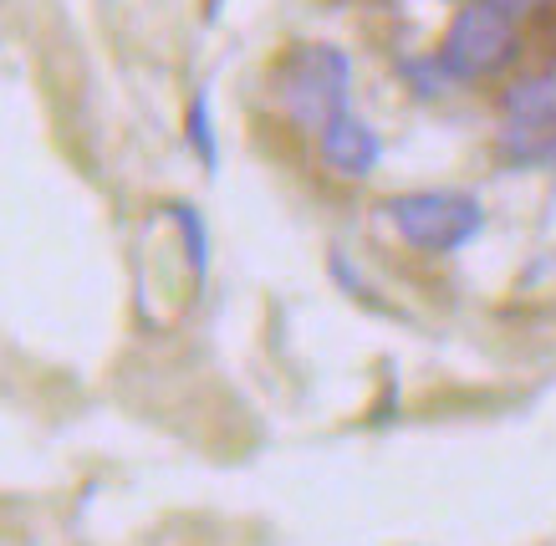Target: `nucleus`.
<instances>
[{
  "mask_svg": "<svg viewBox=\"0 0 556 546\" xmlns=\"http://www.w3.org/2000/svg\"><path fill=\"white\" fill-rule=\"evenodd\" d=\"M348 56L338 47H291L276 67V98L287 107V118L306 134H321L342 113L348 98Z\"/></svg>",
  "mask_w": 556,
  "mask_h": 546,
  "instance_id": "obj_1",
  "label": "nucleus"
},
{
  "mask_svg": "<svg viewBox=\"0 0 556 546\" xmlns=\"http://www.w3.org/2000/svg\"><path fill=\"white\" fill-rule=\"evenodd\" d=\"M521 52V36H516V21L506 11H495L485 0H470L450 31H444V47H439V67L444 77H459V82H480V77H495L506 72Z\"/></svg>",
  "mask_w": 556,
  "mask_h": 546,
  "instance_id": "obj_2",
  "label": "nucleus"
},
{
  "mask_svg": "<svg viewBox=\"0 0 556 546\" xmlns=\"http://www.w3.org/2000/svg\"><path fill=\"white\" fill-rule=\"evenodd\" d=\"M388 220L408 245L444 256V251H459L465 240L480 236L485 209L475 194H459V189H414V194L388 200Z\"/></svg>",
  "mask_w": 556,
  "mask_h": 546,
  "instance_id": "obj_3",
  "label": "nucleus"
},
{
  "mask_svg": "<svg viewBox=\"0 0 556 546\" xmlns=\"http://www.w3.org/2000/svg\"><path fill=\"white\" fill-rule=\"evenodd\" d=\"M317 154H321V164H327V169L338 174V179H363V174L378 169L383 143H378V134H372L363 118L338 113V118L317 134Z\"/></svg>",
  "mask_w": 556,
  "mask_h": 546,
  "instance_id": "obj_4",
  "label": "nucleus"
},
{
  "mask_svg": "<svg viewBox=\"0 0 556 546\" xmlns=\"http://www.w3.org/2000/svg\"><path fill=\"white\" fill-rule=\"evenodd\" d=\"M501 107L521 128H556V72H531L521 82H510Z\"/></svg>",
  "mask_w": 556,
  "mask_h": 546,
  "instance_id": "obj_5",
  "label": "nucleus"
},
{
  "mask_svg": "<svg viewBox=\"0 0 556 546\" xmlns=\"http://www.w3.org/2000/svg\"><path fill=\"white\" fill-rule=\"evenodd\" d=\"M189 143L200 149L204 164H215V134H210V98H194V107H189Z\"/></svg>",
  "mask_w": 556,
  "mask_h": 546,
  "instance_id": "obj_6",
  "label": "nucleus"
},
{
  "mask_svg": "<svg viewBox=\"0 0 556 546\" xmlns=\"http://www.w3.org/2000/svg\"><path fill=\"white\" fill-rule=\"evenodd\" d=\"M485 5H495V11H506L510 21L531 16V11H546V0H485Z\"/></svg>",
  "mask_w": 556,
  "mask_h": 546,
  "instance_id": "obj_7",
  "label": "nucleus"
}]
</instances>
